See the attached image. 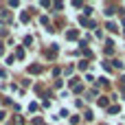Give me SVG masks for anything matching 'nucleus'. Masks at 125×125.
<instances>
[{"mask_svg": "<svg viewBox=\"0 0 125 125\" xmlns=\"http://www.w3.org/2000/svg\"><path fill=\"white\" fill-rule=\"evenodd\" d=\"M29 73H31V75H37V73H42V66H40V64H31V66H29Z\"/></svg>", "mask_w": 125, "mask_h": 125, "instance_id": "obj_1", "label": "nucleus"}, {"mask_svg": "<svg viewBox=\"0 0 125 125\" xmlns=\"http://www.w3.org/2000/svg\"><path fill=\"white\" fill-rule=\"evenodd\" d=\"M66 37H68V40H77V37H79V31H75V29H70V31L66 33Z\"/></svg>", "mask_w": 125, "mask_h": 125, "instance_id": "obj_2", "label": "nucleus"}, {"mask_svg": "<svg viewBox=\"0 0 125 125\" xmlns=\"http://www.w3.org/2000/svg\"><path fill=\"white\" fill-rule=\"evenodd\" d=\"M79 68H81V70H86V68H88V62H86V59H81V62H79Z\"/></svg>", "mask_w": 125, "mask_h": 125, "instance_id": "obj_3", "label": "nucleus"}, {"mask_svg": "<svg viewBox=\"0 0 125 125\" xmlns=\"http://www.w3.org/2000/svg\"><path fill=\"white\" fill-rule=\"evenodd\" d=\"M99 105H103V108H105V105H108V99H105V97H101V99H99Z\"/></svg>", "mask_w": 125, "mask_h": 125, "instance_id": "obj_4", "label": "nucleus"}, {"mask_svg": "<svg viewBox=\"0 0 125 125\" xmlns=\"http://www.w3.org/2000/svg\"><path fill=\"white\" fill-rule=\"evenodd\" d=\"M2 119H4V112H0V121H2Z\"/></svg>", "mask_w": 125, "mask_h": 125, "instance_id": "obj_5", "label": "nucleus"}, {"mask_svg": "<svg viewBox=\"0 0 125 125\" xmlns=\"http://www.w3.org/2000/svg\"><path fill=\"white\" fill-rule=\"evenodd\" d=\"M0 35H4V29H2V26H0Z\"/></svg>", "mask_w": 125, "mask_h": 125, "instance_id": "obj_6", "label": "nucleus"}, {"mask_svg": "<svg viewBox=\"0 0 125 125\" xmlns=\"http://www.w3.org/2000/svg\"><path fill=\"white\" fill-rule=\"evenodd\" d=\"M0 55H2V44H0Z\"/></svg>", "mask_w": 125, "mask_h": 125, "instance_id": "obj_7", "label": "nucleus"}]
</instances>
